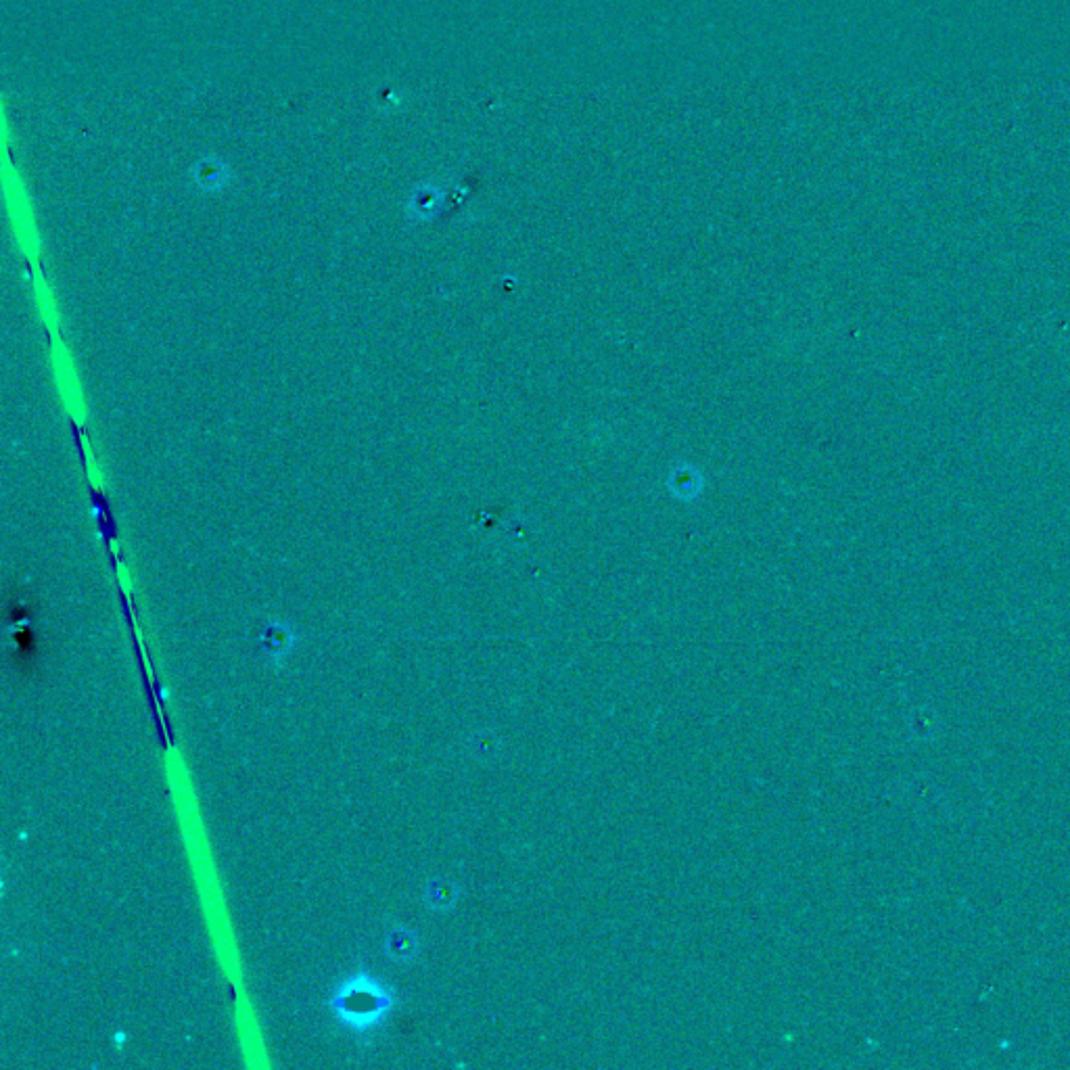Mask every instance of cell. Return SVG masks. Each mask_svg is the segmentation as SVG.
<instances>
[{
    "mask_svg": "<svg viewBox=\"0 0 1070 1070\" xmlns=\"http://www.w3.org/2000/svg\"><path fill=\"white\" fill-rule=\"evenodd\" d=\"M293 644H295V636H293V632L289 630V627L283 625V623L268 625V630L262 636V650H264L268 661L274 667L283 665V661L291 653Z\"/></svg>",
    "mask_w": 1070,
    "mask_h": 1070,
    "instance_id": "3957f363",
    "label": "cell"
},
{
    "mask_svg": "<svg viewBox=\"0 0 1070 1070\" xmlns=\"http://www.w3.org/2000/svg\"><path fill=\"white\" fill-rule=\"evenodd\" d=\"M395 1008V991L368 970H356L333 989L329 1010L354 1035L377 1031Z\"/></svg>",
    "mask_w": 1070,
    "mask_h": 1070,
    "instance_id": "6da1fadb",
    "label": "cell"
},
{
    "mask_svg": "<svg viewBox=\"0 0 1070 1070\" xmlns=\"http://www.w3.org/2000/svg\"><path fill=\"white\" fill-rule=\"evenodd\" d=\"M385 956L393 962H412L418 956V937L406 926H393L383 941Z\"/></svg>",
    "mask_w": 1070,
    "mask_h": 1070,
    "instance_id": "7a4b0ae2",
    "label": "cell"
},
{
    "mask_svg": "<svg viewBox=\"0 0 1070 1070\" xmlns=\"http://www.w3.org/2000/svg\"><path fill=\"white\" fill-rule=\"evenodd\" d=\"M456 897H458L456 885H452V882H446V880L431 882V885L427 887V893H425V901H427V905L431 907V910H448V907H452L456 903Z\"/></svg>",
    "mask_w": 1070,
    "mask_h": 1070,
    "instance_id": "277c9868",
    "label": "cell"
}]
</instances>
